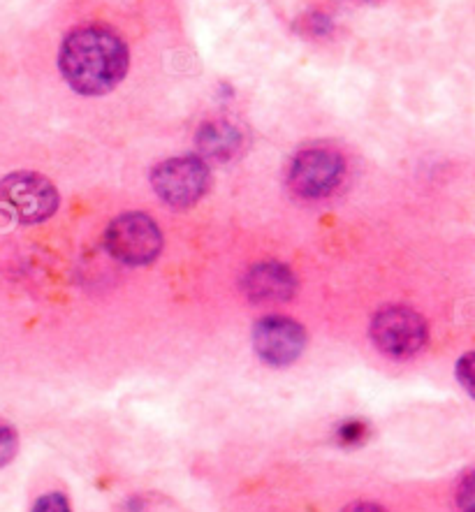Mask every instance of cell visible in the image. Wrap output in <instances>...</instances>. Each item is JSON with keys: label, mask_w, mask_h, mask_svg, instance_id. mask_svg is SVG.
<instances>
[{"label": "cell", "mask_w": 475, "mask_h": 512, "mask_svg": "<svg viewBox=\"0 0 475 512\" xmlns=\"http://www.w3.org/2000/svg\"><path fill=\"white\" fill-rule=\"evenodd\" d=\"M130 54L112 28L89 24L65 35L58 68L65 82L82 95H102L116 89L128 75Z\"/></svg>", "instance_id": "6da1fadb"}, {"label": "cell", "mask_w": 475, "mask_h": 512, "mask_svg": "<svg viewBox=\"0 0 475 512\" xmlns=\"http://www.w3.org/2000/svg\"><path fill=\"white\" fill-rule=\"evenodd\" d=\"M151 186L167 207L188 209L207 195L211 170L200 156L170 158L153 167Z\"/></svg>", "instance_id": "7a4b0ae2"}, {"label": "cell", "mask_w": 475, "mask_h": 512, "mask_svg": "<svg viewBox=\"0 0 475 512\" xmlns=\"http://www.w3.org/2000/svg\"><path fill=\"white\" fill-rule=\"evenodd\" d=\"M105 246L123 265H151L163 251V234L146 214H123L107 225Z\"/></svg>", "instance_id": "3957f363"}, {"label": "cell", "mask_w": 475, "mask_h": 512, "mask_svg": "<svg viewBox=\"0 0 475 512\" xmlns=\"http://www.w3.org/2000/svg\"><path fill=\"white\" fill-rule=\"evenodd\" d=\"M371 341L387 357L406 360L418 355L427 343V323L408 306H385L371 320Z\"/></svg>", "instance_id": "277c9868"}, {"label": "cell", "mask_w": 475, "mask_h": 512, "mask_svg": "<svg viewBox=\"0 0 475 512\" xmlns=\"http://www.w3.org/2000/svg\"><path fill=\"white\" fill-rule=\"evenodd\" d=\"M343 174H346V160L339 151L327 149V146H311L292 158L288 186L304 200H320L339 188Z\"/></svg>", "instance_id": "5b68a950"}, {"label": "cell", "mask_w": 475, "mask_h": 512, "mask_svg": "<svg viewBox=\"0 0 475 512\" xmlns=\"http://www.w3.org/2000/svg\"><path fill=\"white\" fill-rule=\"evenodd\" d=\"M0 202L19 218L33 225L47 221L58 209V190L49 179L35 172H14L0 181Z\"/></svg>", "instance_id": "8992f818"}, {"label": "cell", "mask_w": 475, "mask_h": 512, "mask_svg": "<svg viewBox=\"0 0 475 512\" xmlns=\"http://www.w3.org/2000/svg\"><path fill=\"white\" fill-rule=\"evenodd\" d=\"M253 348L269 367H290L306 348V332L297 320L267 316L253 327Z\"/></svg>", "instance_id": "52a82bcc"}, {"label": "cell", "mask_w": 475, "mask_h": 512, "mask_svg": "<svg viewBox=\"0 0 475 512\" xmlns=\"http://www.w3.org/2000/svg\"><path fill=\"white\" fill-rule=\"evenodd\" d=\"M241 288H244V295L251 302H288L297 292V276L283 262L269 260L248 269L244 281H241Z\"/></svg>", "instance_id": "ba28073f"}, {"label": "cell", "mask_w": 475, "mask_h": 512, "mask_svg": "<svg viewBox=\"0 0 475 512\" xmlns=\"http://www.w3.org/2000/svg\"><path fill=\"white\" fill-rule=\"evenodd\" d=\"M195 146L202 160L228 163V160L237 158V153L241 151V133L230 121L214 119L197 128Z\"/></svg>", "instance_id": "9c48e42d"}, {"label": "cell", "mask_w": 475, "mask_h": 512, "mask_svg": "<svg viewBox=\"0 0 475 512\" xmlns=\"http://www.w3.org/2000/svg\"><path fill=\"white\" fill-rule=\"evenodd\" d=\"M334 31V21L323 12H309L297 19V33L302 38H327Z\"/></svg>", "instance_id": "30bf717a"}, {"label": "cell", "mask_w": 475, "mask_h": 512, "mask_svg": "<svg viewBox=\"0 0 475 512\" xmlns=\"http://www.w3.org/2000/svg\"><path fill=\"white\" fill-rule=\"evenodd\" d=\"M367 438H369V424L364 420H346L343 424H339V429H336V441L341 445H348V448H353V445H362Z\"/></svg>", "instance_id": "8fae6325"}, {"label": "cell", "mask_w": 475, "mask_h": 512, "mask_svg": "<svg viewBox=\"0 0 475 512\" xmlns=\"http://www.w3.org/2000/svg\"><path fill=\"white\" fill-rule=\"evenodd\" d=\"M19 450V438L17 431H14L10 424L0 422V468L7 466L17 455Z\"/></svg>", "instance_id": "7c38bea8"}, {"label": "cell", "mask_w": 475, "mask_h": 512, "mask_svg": "<svg viewBox=\"0 0 475 512\" xmlns=\"http://www.w3.org/2000/svg\"><path fill=\"white\" fill-rule=\"evenodd\" d=\"M457 506L462 512H475V471L464 475L457 487Z\"/></svg>", "instance_id": "4fadbf2b"}, {"label": "cell", "mask_w": 475, "mask_h": 512, "mask_svg": "<svg viewBox=\"0 0 475 512\" xmlns=\"http://www.w3.org/2000/svg\"><path fill=\"white\" fill-rule=\"evenodd\" d=\"M457 380L475 399V353H466L462 360L457 362Z\"/></svg>", "instance_id": "5bb4252c"}, {"label": "cell", "mask_w": 475, "mask_h": 512, "mask_svg": "<svg viewBox=\"0 0 475 512\" xmlns=\"http://www.w3.org/2000/svg\"><path fill=\"white\" fill-rule=\"evenodd\" d=\"M33 512H72V510H70L68 499H65V494L49 492L42 496V499H38Z\"/></svg>", "instance_id": "9a60e30c"}, {"label": "cell", "mask_w": 475, "mask_h": 512, "mask_svg": "<svg viewBox=\"0 0 475 512\" xmlns=\"http://www.w3.org/2000/svg\"><path fill=\"white\" fill-rule=\"evenodd\" d=\"M341 512H385L376 503H367V501H357V503H350V506L343 508Z\"/></svg>", "instance_id": "2e32d148"}, {"label": "cell", "mask_w": 475, "mask_h": 512, "mask_svg": "<svg viewBox=\"0 0 475 512\" xmlns=\"http://www.w3.org/2000/svg\"><path fill=\"white\" fill-rule=\"evenodd\" d=\"M362 3H378V0H362Z\"/></svg>", "instance_id": "e0dca14e"}]
</instances>
